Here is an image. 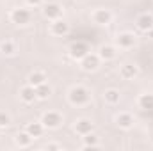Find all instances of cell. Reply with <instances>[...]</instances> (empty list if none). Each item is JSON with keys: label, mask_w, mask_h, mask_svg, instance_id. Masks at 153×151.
Returning <instances> with one entry per match:
<instances>
[{"label": "cell", "mask_w": 153, "mask_h": 151, "mask_svg": "<svg viewBox=\"0 0 153 151\" xmlns=\"http://www.w3.org/2000/svg\"><path fill=\"white\" fill-rule=\"evenodd\" d=\"M76 2H85V0H76Z\"/></svg>", "instance_id": "cell-27"}, {"label": "cell", "mask_w": 153, "mask_h": 151, "mask_svg": "<svg viewBox=\"0 0 153 151\" xmlns=\"http://www.w3.org/2000/svg\"><path fill=\"white\" fill-rule=\"evenodd\" d=\"M78 62H80V68H82L84 71H96V70L100 68L102 59L98 57V53H87V55H85L84 59H80Z\"/></svg>", "instance_id": "cell-7"}, {"label": "cell", "mask_w": 153, "mask_h": 151, "mask_svg": "<svg viewBox=\"0 0 153 151\" xmlns=\"http://www.w3.org/2000/svg\"><path fill=\"white\" fill-rule=\"evenodd\" d=\"M2 130H4V128H2V126H0V133H2Z\"/></svg>", "instance_id": "cell-28"}, {"label": "cell", "mask_w": 153, "mask_h": 151, "mask_svg": "<svg viewBox=\"0 0 153 151\" xmlns=\"http://www.w3.org/2000/svg\"><path fill=\"white\" fill-rule=\"evenodd\" d=\"M68 101L73 107H85L91 101V93L84 85H73L68 91Z\"/></svg>", "instance_id": "cell-1"}, {"label": "cell", "mask_w": 153, "mask_h": 151, "mask_svg": "<svg viewBox=\"0 0 153 151\" xmlns=\"http://www.w3.org/2000/svg\"><path fill=\"white\" fill-rule=\"evenodd\" d=\"M36 94H38V100H48L50 94H52V87L45 82V84H41V85L36 87Z\"/></svg>", "instance_id": "cell-23"}, {"label": "cell", "mask_w": 153, "mask_h": 151, "mask_svg": "<svg viewBox=\"0 0 153 151\" xmlns=\"http://www.w3.org/2000/svg\"><path fill=\"white\" fill-rule=\"evenodd\" d=\"M32 137L27 133V132H20V133H16V137H14V144L18 146V148H29L30 144H32Z\"/></svg>", "instance_id": "cell-19"}, {"label": "cell", "mask_w": 153, "mask_h": 151, "mask_svg": "<svg viewBox=\"0 0 153 151\" xmlns=\"http://www.w3.org/2000/svg\"><path fill=\"white\" fill-rule=\"evenodd\" d=\"M30 18H32V13L27 7H14L9 13V20L14 25H27L30 21Z\"/></svg>", "instance_id": "cell-3"}, {"label": "cell", "mask_w": 153, "mask_h": 151, "mask_svg": "<svg viewBox=\"0 0 153 151\" xmlns=\"http://www.w3.org/2000/svg\"><path fill=\"white\" fill-rule=\"evenodd\" d=\"M25 4H27L29 7H39V5L43 4V0H25Z\"/></svg>", "instance_id": "cell-25"}, {"label": "cell", "mask_w": 153, "mask_h": 151, "mask_svg": "<svg viewBox=\"0 0 153 151\" xmlns=\"http://www.w3.org/2000/svg\"><path fill=\"white\" fill-rule=\"evenodd\" d=\"M0 52H2L5 57H11V55H14V53L18 52V46H16V43H14V41L5 39V41H2V43H0Z\"/></svg>", "instance_id": "cell-18"}, {"label": "cell", "mask_w": 153, "mask_h": 151, "mask_svg": "<svg viewBox=\"0 0 153 151\" xmlns=\"http://www.w3.org/2000/svg\"><path fill=\"white\" fill-rule=\"evenodd\" d=\"M103 100H105V103H109V105H116V103H119L121 94H119L117 89H107V91L103 93Z\"/></svg>", "instance_id": "cell-20"}, {"label": "cell", "mask_w": 153, "mask_h": 151, "mask_svg": "<svg viewBox=\"0 0 153 151\" xmlns=\"http://www.w3.org/2000/svg\"><path fill=\"white\" fill-rule=\"evenodd\" d=\"M39 121L43 123V126H45L46 130H57V128L62 126L64 117H62V114L57 112V110H48V112H45L41 115Z\"/></svg>", "instance_id": "cell-2"}, {"label": "cell", "mask_w": 153, "mask_h": 151, "mask_svg": "<svg viewBox=\"0 0 153 151\" xmlns=\"http://www.w3.org/2000/svg\"><path fill=\"white\" fill-rule=\"evenodd\" d=\"M41 13H43V16H45L46 20L53 21V20H57V18L62 16V5H59L57 2H48V4L43 5Z\"/></svg>", "instance_id": "cell-5"}, {"label": "cell", "mask_w": 153, "mask_h": 151, "mask_svg": "<svg viewBox=\"0 0 153 151\" xmlns=\"http://www.w3.org/2000/svg\"><path fill=\"white\" fill-rule=\"evenodd\" d=\"M89 52H91V50H89V44L84 43V41L71 43V46H70V50H68V53H70V57H71L73 61H80V59H84Z\"/></svg>", "instance_id": "cell-4"}, {"label": "cell", "mask_w": 153, "mask_h": 151, "mask_svg": "<svg viewBox=\"0 0 153 151\" xmlns=\"http://www.w3.org/2000/svg\"><path fill=\"white\" fill-rule=\"evenodd\" d=\"M84 139V148H98L100 146V139H98V135H94L93 132L91 133H87V135H84L82 137Z\"/></svg>", "instance_id": "cell-22"}, {"label": "cell", "mask_w": 153, "mask_h": 151, "mask_svg": "<svg viewBox=\"0 0 153 151\" xmlns=\"http://www.w3.org/2000/svg\"><path fill=\"white\" fill-rule=\"evenodd\" d=\"M46 150H61V146H59V144H48Z\"/></svg>", "instance_id": "cell-26"}, {"label": "cell", "mask_w": 153, "mask_h": 151, "mask_svg": "<svg viewBox=\"0 0 153 151\" xmlns=\"http://www.w3.org/2000/svg\"><path fill=\"white\" fill-rule=\"evenodd\" d=\"M46 80H48V78H46V75H45L43 71H34V73H30V75H29L27 84H30V85L38 87V85H41V84H45Z\"/></svg>", "instance_id": "cell-21"}, {"label": "cell", "mask_w": 153, "mask_h": 151, "mask_svg": "<svg viewBox=\"0 0 153 151\" xmlns=\"http://www.w3.org/2000/svg\"><path fill=\"white\" fill-rule=\"evenodd\" d=\"M116 55H117V48L112 46V44H103V46L100 48V52H98V57H100L102 61H105V62L114 61Z\"/></svg>", "instance_id": "cell-15"}, {"label": "cell", "mask_w": 153, "mask_h": 151, "mask_svg": "<svg viewBox=\"0 0 153 151\" xmlns=\"http://www.w3.org/2000/svg\"><path fill=\"white\" fill-rule=\"evenodd\" d=\"M45 126H43V123L41 121H32V123H29L27 126H25V132L32 137V139H38V137H41L43 133H45Z\"/></svg>", "instance_id": "cell-16"}, {"label": "cell", "mask_w": 153, "mask_h": 151, "mask_svg": "<svg viewBox=\"0 0 153 151\" xmlns=\"http://www.w3.org/2000/svg\"><path fill=\"white\" fill-rule=\"evenodd\" d=\"M137 43V38L134 32H119L117 38H116V46L117 48H123V50H130L134 48Z\"/></svg>", "instance_id": "cell-6"}, {"label": "cell", "mask_w": 153, "mask_h": 151, "mask_svg": "<svg viewBox=\"0 0 153 151\" xmlns=\"http://www.w3.org/2000/svg\"><path fill=\"white\" fill-rule=\"evenodd\" d=\"M137 107L141 110H153V94L152 93H144L137 98Z\"/></svg>", "instance_id": "cell-17"}, {"label": "cell", "mask_w": 153, "mask_h": 151, "mask_svg": "<svg viewBox=\"0 0 153 151\" xmlns=\"http://www.w3.org/2000/svg\"><path fill=\"white\" fill-rule=\"evenodd\" d=\"M20 100H22L23 103H34V101L38 100L36 87H34V85H30V84L23 85V87L20 89Z\"/></svg>", "instance_id": "cell-12"}, {"label": "cell", "mask_w": 153, "mask_h": 151, "mask_svg": "<svg viewBox=\"0 0 153 151\" xmlns=\"http://www.w3.org/2000/svg\"><path fill=\"white\" fill-rule=\"evenodd\" d=\"M68 32H70V23L64 21L62 18H57V20H53V21L50 23V34H52V36L61 38V36H66Z\"/></svg>", "instance_id": "cell-9"}, {"label": "cell", "mask_w": 153, "mask_h": 151, "mask_svg": "<svg viewBox=\"0 0 153 151\" xmlns=\"http://www.w3.org/2000/svg\"><path fill=\"white\" fill-rule=\"evenodd\" d=\"M135 27L141 30V32H152L153 30V14L150 13H143V14H139L137 16V20H135Z\"/></svg>", "instance_id": "cell-10"}, {"label": "cell", "mask_w": 153, "mask_h": 151, "mask_svg": "<svg viewBox=\"0 0 153 151\" xmlns=\"http://www.w3.org/2000/svg\"><path fill=\"white\" fill-rule=\"evenodd\" d=\"M137 75H139V68L135 64H123L119 68V76L123 80H134Z\"/></svg>", "instance_id": "cell-14"}, {"label": "cell", "mask_w": 153, "mask_h": 151, "mask_svg": "<svg viewBox=\"0 0 153 151\" xmlns=\"http://www.w3.org/2000/svg\"><path fill=\"white\" fill-rule=\"evenodd\" d=\"M116 124L121 130H130L134 126V115L128 114V112H119L116 115Z\"/></svg>", "instance_id": "cell-13"}, {"label": "cell", "mask_w": 153, "mask_h": 151, "mask_svg": "<svg viewBox=\"0 0 153 151\" xmlns=\"http://www.w3.org/2000/svg\"><path fill=\"white\" fill-rule=\"evenodd\" d=\"M9 123H11V115L7 112H2V110H0V126H2V128H7Z\"/></svg>", "instance_id": "cell-24"}, {"label": "cell", "mask_w": 153, "mask_h": 151, "mask_svg": "<svg viewBox=\"0 0 153 151\" xmlns=\"http://www.w3.org/2000/svg\"><path fill=\"white\" fill-rule=\"evenodd\" d=\"M91 18H93V21L96 25L105 27V25H109L112 21V13L109 9H96V11H93V16Z\"/></svg>", "instance_id": "cell-11"}, {"label": "cell", "mask_w": 153, "mask_h": 151, "mask_svg": "<svg viewBox=\"0 0 153 151\" xmlns=\"http://www.w3.org/2000/svg\"><path fill=\"white\" fill-rule=\"evenodd\" d=\"M73 130H75V133H78L80 137H84V135H87V133H91L94 130V123L91 119H87V117H80V119L75 121Z\"/></svg>", "instance_id": "cell-8"}]
</instances>
